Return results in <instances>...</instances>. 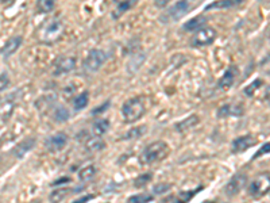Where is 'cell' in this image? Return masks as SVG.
<instances>
[{"mask_svg": "<svg viewBox=\"0 0 270 203\" xmlns=\"http://www.w3.org/2000/svg\"><path fill=\"white\" fill-rule=\"evenodd\" d=\"M169 152H170V149H169L166 142H163V141L151 142L141 153V162L146 164V165H150L154 162H162L165 157H168Z\"/></svg>", "mask_w": 270, "mask_h": 203, "instance_id": "1", "label": "cell"}, {"mask_svg": "<svg viewBox=\"0 0 270 203\" xmlns=\"http://www.w3.org/2000/svg\"><path fill=\"white\" fill-rule=\"evenodd\" d=\"M62 33H64V23L60 19H50L42 26V29L39 31V37L43 42L53 43L60 40Z\"/></svg>", "mask_w": 270, "mask_h": 203, "instance_id": "2", "label": "cell"}, {"mask_svg": "<svg viewBox=\"0 0 270 203\" xmlns=\"http://www.w3.org/2000/svg\"><path fill=\"white\" fill-rule=\"evenodd\" d=\"M122 114L123 118L127 123H132L135 121H138L144 114V102L138 98H132L125 102L123 107H122Z\"/></svg>", "mask_w": 270, "mask_h": 203, "instance_id": "3", "label": "cell"}, {"mask_svg": "<svg viewBox=\"0 0 270 203\" xmlns=\"http://www.w3.org/2000/svg\"><path fill=\"white\" fill-rule=\"evenodd\" d=\"M249 192L252 198L259 199L270 192V175L269 173H261L249 187Z\"/></svg>", "mask_w": 270, "mask_h": 203, "instance_id": "4", "label": "cell"}, {"mask_svg": "<svg viewBox=\"0 0 270 203\" xmlns=\"http://www.w3.org/2000/svg\"><path fill=\"white\" fill-rule=\"evenodd\" d=\"M216 30L214 27H201L192 37V45L196 48L200 46H208L215 41Z\"/></svg>", "mask_w": 270, "mask_h": 203, "instance_id": "5", "label": "cell"}, {"mask_svg": "<svg viewBox=\"0 0 270 203\" xmlns=\"http://www.w3.org/2000/svg\"><path fill=\"white\" fill-rule=\"evenodd\" d=\"M107 60V56L103 50H99V49H93L92 52H90V54L87 56L85 59L84 66L85 69L88 72H96L99 71L103 66V64Z\"/></svg>", "mask_w": 270, "mask_h": 203, "instance_id": "6", "label": "cell"}, {"mask_svg": "<svg viewBox=\"0 0 270 203\" xmlns=\"http://www.w3.org/2000/svg\"><path fill=\"white\" fill-rule=\"evenodd\" d=\"M247 184V175L246 173H236L233 176V179L230 180L226 185V194L228 197H235L236 194H239L243 187Z\"/></svg>", "mask_w": 270, "mask_h": 203, "instance_id": "7", "label": "cell"}, {"mask_svg": "<svg viewBox=\"0 0 270 203\" xmlns=\"http://www.w3.org/2000/svg\"><path fill=\"white\" fill-rule=\"evenodd\" d=\"M66 143H68V137H66L65 133H58V134L49 138L45 145H46V149L49 152L55 153V152H60V150L64 149Z\"/></svg>", "mask_w": 270, "mask_h": 203, "instance_id": "8", "label": "cell"}, {"mask_svg": "<svg viewBox=\"0 0 270 203\" xmlns=\"http://www.w3.org/2000/svg\"><path fill=\"white\" fill-rule=\"evenodd\" d=\"M236 78H238V68H236V66H231V68H228L227 71L224 72V75L222 76V79L219 80V83H217L219 90H223V91L230 90V88L234 85Z\"/></svg>", "mask_w": 270, "mask_h": 203, "instance_id": "9", "label": "cell"}, {"mask_svg": "<svg viewBox=\"0 0 270 203\" xmlns=\"http://www.w3.org/2000/svg\"><path fill=\"white\" fill-rule=\"evenodd\" d=\"M254 145H255V138L250 134H247V136H242V137L234 140L231 149H233V153H242L245 150L250 149Z\"/></svg>", "mask_w": 270, "mask_h": 203, "instance_id": "10", "label": "cell"}, {"mask_svg": "<svg viewBox=\"0 0 270 203\" xmlns=\"http://www.w3.org/2000/svg\"><path fill=\"white\" fill-rule=\"evenodd\" d=\"M189 10H191V4H189L188 1H179V3H176V4L169 10L168 15H166V19H168V20H177V19H180L181 17H184Z\"/></svg>", "mask_w": 270, "mask_h": 203, "instance_id": "11", "label": "cell"}, {"mask_svg": "<svg viewBox=\"0 0 270 203\" xmlns=\"http://www.w3.org/2000/svg\"><path fill=\"white\" fill-rule=\"evenodd\" d=\"M20 43H22V37H12V38H10V40L0 48V53L3 54L4 57H10L11 54H14L18 50Z\"/></svg>", "mask_w": 270, "mask_h": 203, "instance_id": "12", "label": "cell"}, {"mask_svg": "<svg viewBox=\"0 0 270 203\" xmlns=\"http://www.w3.org/2000/svg\"><path fill=\"white\" fill-rule=\"evenodd\" d=\"M76 66V60L73 57H61L55 62V75L60 73H68L74 69Z\"/></svg>", "mask_w": 270, "mask_h": 203, "instance_id": "13", "label": "cell"}, {"mask_svg": "<svg viewBox=\"0 0 270 203\" xmlns=\"http://www.w3.org/2000/svg\"><path fill=\"white\" fill-rule=\"evenodd\" d=\"M198 122H200V118H198V115H191V117H188L185 120H182L181 122L179 123H176V130L180 133H185V132H189L191 129H193L195 126L198 125Z\"/></svg>", "mask_w": 270, "mask_h": 203, "instance_id": "14", "label": "cell"}, {"mask_svg": "<svg viewBox=\"0 0 270 203\" xmlns=\"http://www.w3.org/2000/svg\"><path fill=\"white\" fill-rule=\"evenodd\" d=\"M242 114H243V108L238 106V104H226V106L219 108V111H217L219 117H227V115L238 117V115H242Z\"/></svg>", "mask_w": 270, "mask_h": 203, "instance_id": "15", "label": "cell"}, {"mask_svg": "<svg viewBox=\"0 0 270 203\" xmlns=\"http://www.w3.org/2000/svg\"><path fill=\"white\" fill-rule=\"evenodd\" d=\"M84 146L90 153H93V152H99L104 148V141L100 137L88 138L84 142Z\"/></svg>", "mask_w": 270, "mask_h": 203, "instance_id": "16", "label": "cell"}, {"mask_svg": "<svg viewBox=\"0 0 270 203\" xmlns=\"http://www.w3.org/2000/svg\"><path fill=\"white\" fill-rule=\"evenodd\" d=\"M71 192H72V190H71L69 187H62L60 190H55V191L52 192L50 197H49V201L52 203H60L62 202Z\"/></svg>", "mask_w": 270, "mask_h": 203, "instance_id": "17", "label": "cell"}, {"mask_svg": "<svg viewBox=\"0 0 270 203\" xmlns=\"http://www.w3.org/2000/svg\"><path fill=\"white\" fill-rule=\"evenodd\" d=\"M33 146H34V140H26L23 142L19 143L18 146L14 149V155L17 156L18 159H20V157H23Z\"/></svg>", "mask_w": 270, "mask_h": 203, "instance_id": "18", "label": "cell"}, {"mask_svg": "<svg viewBox=\"0 0 270 203\" xmlns=\"http://www.w3.org/2000/svg\"><path fill=\"white\" fill-rule=\"evenodd\" d=\"M92 129H93V133H95V136L96 137H100L103 134H106L108 132V129H109V122L108 120H97L93 126H92Z\"/></svg>", "mask_w": 270, "mask_h": 203, "instance_id": "19", "label": "cell"}, {"mask_svg": "<svg viewBox=\"0 0 270 203\" xmlns=\"http://www.w3.org/2000/svg\"><path fill=\"white\" fill-rule=\"evenodd\" d=\"M95 173H96L95 167H93V165H88V167L83 168V169L78 172V179L81 180V182H88V180H90L95 176Z\"/></svg>", "mask_w": 270, "mask_h": 203, "instance_id": "20", "label": "cell"}, {"mask_svg": "<svg viewBox=\"0 0 270 203\" xmlns=\"http://www.w3.org/2000/svg\"><path fill=\"white\" fill-rule=\"evenodd\" d=\"M88 92H83V94H80V95L73 101V106H74V110H83L84 107H87V104H88Z\"/></svg>", "mask_w": 270, "mask_h": 203, "instance_id": "21", "label": "cell"}, {"mask_svg": "<svg viewBox=\"0 0 270 203\" xmlns=\"http://www.w3.org/2000/svg\"><path fill=\"white\" fill-rule=\"evenodd\" d=\"M204 20H205L204 17H196V18L191 19L188 23L184 24V29H185V30H189V31L195 30V29H198V30H200V29H201L200 26L203 24Z\"/></svg>", "mask_w": 270, "mask_h": 203, "instance_id": "22", "label": "cell"}, {"mask_svg": "<svg viewBox=\"0 0 270 203\" xmlns=\"http://www.w3.org/2000/svg\"><path fill=\"white\" fill-rule=\"evenodd\" d=\"M153 201V197L149 194H139L128 198V203H149Z\"/></svg>", "mask_w": 270, "mask_h": 203, "instance_id": "23", "label": "cell"}, {"mask_svg": "<svg viewBox=\"0 0 270 203\" xmlns=\"http://www.w3.org/2000/svg\"><path fill=\"white\" fill-rule=\"evenodd\" d=\"M36 7H38V11L46 14V12H50L54 8V1H52V0H41V1H38Z\"/></svg>", "mask_w": 270, "mask_h": 203, "instance_id": "24", "label": "cell"}, {"mask_svg": "<svg viewBox=\"0 0 270 203\" xmlns=\"http://www.w3.org/2000/svg\"><path fill=\"white\" fill-rule=\"evenodd\" d=\"M240 0H226V1H217L215 4H211V6H207V10L210 8H223V7H233L239 4Z\"/></svg>", "mask_w": 270, "mask_h": 203, "instance_id": "25", "label": "cell"}, {"mask_svg": "<svg viewBox=\"0 0 270 203\" xmlns=\"http://www.w3.org/2000/svg\"><path fill=\"white\" fill-rule=\"evenodd\" d=\"M54 118H55L57 122H65L69 118V113H68L66 108L58 107L55 110V113H54Z\"/></svg>", "mask_w": 270, "mask_h": 203, "instance_id": "26", "label": "cell"}, {"mask_svg": "<svg viewBox=\"0 0 270 203\" xmlns=\"http://www.w3.org/2000/svg\"><path fill=\"white\" fill-rule=\"evenodd\" d=\"M150 180H151V173H144V175H141V176H138V178L135 179L134 185H135V187H138V188H141V187H144V185L147 184Z\"/></svg>", "mask_w": 270, "mask_h": 203, "instance_id": "27", "label": "cell"}, {"mask_svg": "<svg viewBox=\"0 0 270 203\" xmlns=\"http://www.w3.org/2000/svg\"><path fill=\"white\" fill-rule=\"evenodd\" d=\"M146 130V127L144 126H138V127H135V129H131L130 132L127 133L126 138H135V137H139V136H142Z\"/></svg>", "mask_w": 270, "mask_h": 203, "instance_id": "28", "label": "cell"}, {"mask_svg": "<svg viewBox=\"0 0 270 203\" xmlns=\"http://www.w3.org/2000/svg\"><path fill=\"white\" fill-rule=\"evenodd\" d=\"M259 85H262V81H261V80H255L254 83L250 84V85L247 87L246 90H245V92H246V94H247V95H249V96H252V94H254L255 91L258 90Z\"/></svg>", "mask_w": 270, "mask_h": 203, "instance_id": "29", "label": "cell"}, {"mask_svg": "<svg viewBox=\"0 0 270 203\" xmlns=\"http://www.w3.org/2000/svg\"><path fill=\"white\" fill-rule=\"evenodd\" d=\"M170 187H172V185L165 184V183H162V184H157L156 187L153 188V192L157 194V195H161V194H163V192L169 191V190H170Z\"/></svg>", "mask_w": 270, "mask_h": 203, "instance_id": "30", "label": "cell"}, {"mask_svg": "<svg viewBox=\"0 0 270 203\" xmlns=\"http://www.w3.org/2000/svg\"><path fill=\"white\" fill-rule=\"evenodd\" d=\"M8 85H10L8 75H7V73H1V75H0V91L6 90Z\"/></svg>", "mask_w": 270, "mask_h": 203, "instance_id": "31", "label": "cell"}, {"mask_svg": "<svg viewBox=\"0 0 270 203\" xmlns=\"http://www.w3.org/2000/svg\"><path fill=\"white\" fill-rule=\"evenodd\" d=\"M269 152H270V142H268V143H265L264 146L257 152V155L254 156V159H258V157L266 155V153H269Z\"/></svg>", "mask_w": 270, "mask_h": 203, "instance_id": "32", "label": "cell"}, {"mask_svg": "<svg viewBox=\"0 0 270 203\" xmlns=\"http://www.w3.org/2000/svg\"><path fill=\"white\" fill-rule=\"evenodd\" d=\"M134 4V1L132 0H130V1H127V3H119V8H118V12L119 14H122V12H125L126 10H128L130 7Z\"/></svg>", "mask_w": 270, "mask_h": 203, "instance_id": "33", "label": "cell"}, {"mask_svg": "<svg viewBox=\"0 0 270 203\" xmlns=\"http://www.w3.org/2000/svg\"><path fill=\"white\" fill-rule=\"evenodd\" d=\"M93 195H85L84 198H78L77 201H74L73 203H87L88 201H90V199H93Z\"/></svg>", "mask_w": 270, "mask_h": 203, "instance_id": "34", "label": "cell"}, {"mask_svg": "<svg viewBox=\"0 0 270 203\" xmlns=\"http://www.w3.org/2000/svg\"><path fill=\"white\" fill-rule=\"evenodd\" d=\"M264 99H265V102L268 103L270 106V85L265 90V94H264Z\"/></svg>", "mask_w": 270, "mask_h": 203, "instance_id": "35", "label": "cell"}, {"mask_svg": "<svg viewBox=\"0 0 270 203\" xmlns=\"http://www.w3.org/2000/svg\"><path fill=\"white\" fill-rule=\"evenodd\" d=\"M157 6H165V4H166V0H161V1H160V3H156Z\"/></svg>", "mask_w": 270, "mask_h": 203, "instance_id": "36", "label": "cell"}]
</instances>
